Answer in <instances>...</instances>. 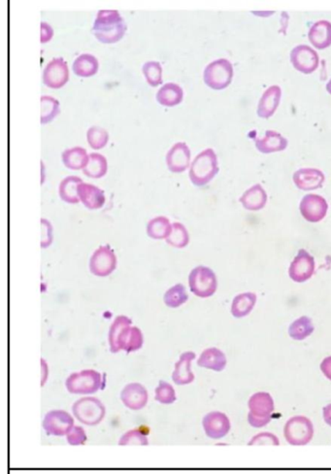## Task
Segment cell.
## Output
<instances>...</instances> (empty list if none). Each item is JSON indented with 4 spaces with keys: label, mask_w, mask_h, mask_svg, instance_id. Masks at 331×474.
Instances as JSON below:
<instances>
[{
    "label": "cell",
    "mask_w": 331,
    "mask_h": 474,
    "mask_svg": "<svg viewBox=\"0 0 331 474\" xmlns=\"http://www.w3.org/2000/svg\"><path fill=\"white\" fill-rule=\"evenodd\" d=\"M131 319L121 315L115 318L109 329V344L112 353L125 350L131 353L139 350L144 343L142 332L137 327H130Z\"/></svg>",
    "instance_id": "obj_1"
},
{
    "label": "cell",
    "mask_w": 331,
    "mask_h": 474,
    "mask_svg": "<svg viewBox=\"0 0 331 474\" xmlns=\"http://www.w3.org/2000/svg\"><path fill=\"white\" fill-rule=\"evenodd\" d=\"M126 29L125 19L117 10H101L92 26V33L101 43L114 44L124 38Z\"/></svg>",
    "instance_id": "obj_2"
},
{
    "label": "cell",
    "mask_w": 331,
    "mask_h": 474,
    "mask_svg": "<svg viewBox=\"0 0 331 474\" xmlns=\"http://www.w3.org/2000/svg\"><path fill=\"white\" fill-rule=\"evenodd\" d=\"M219 172L218 157L213 149L202 151L192 161L189 167V179L192 184L202 187L210 183Z\"/></svg>",
    "instance_id": "obj_3"
},
{
    "label": "cell",
    "mask_w": 331,
    "mask_h": 474,
    "mask_svg": "<svg viewBox=\"0 0 331 474\" xmlns=\"http://www.w3.org/2000/svg\"><path fill=\"white\" fill-rule=\"evenodd\" d=\"M249 408L248 421L251 426L265 427L271 421L272 413L274 412L273 398L269 393H257L251 397Z\"/></svg>",
    "instance_id": "obj_4"
},
{
    "label": "cell",
    "mask_w": 331,
    "mask_h": 474,
    "mask_svg": "<svg viewBox=\"0 0 331 474\" xmlns=\"http://www.w3.org/2000/svg\"><path fill=\"white\" fill-rule=\"evenodd\" d=\"M102 377L99 371L86 370L68 376L67 389L70 394L91 395L101 389Z\"/></svg>",
    "instance_id": "obj_5"
},
{
    "label": "cell",
    "mask_w": 331,
    "mask_h": 474,
    "mask_svg": "<svg viewBox=\"0 0 331 474\" xmlns=\"http://www.w3.org/2000/svg\"><path fill=\"white\" fill-rule=\"evenodd\" d=\"M72 411L78 421L87 426H96L105 417V407L96 398H83L73 404Z\"/></svg>",
    "instance_id": "obj_6"
},
{
    "label": "cell",
    "mask_w": 331,
    "mask_h": 474,
    "mask_svg": "<svg viewBox=\"0 0 331 474\" xmlns=\"http://www.w3.org/2000/svg\"><path fill=\"white\" fill-rule=\"evenodd\" d=\"M189 289L196 297L201 299L210 297L215 294L218 288V280L211 268L197 266L189 276Z\"/></svg>",
    "instance_id": "obj_7"
},
{
    "label": "cell",
    "mask_w": 331,
    "mask_h": 474,
    "mask_svg": "<svg viewBox=\"0 0 331 474\" xmlns=\"http://www.w3.org/2000/svg\"><path fill=\"white\" fill-rule=\"evenodd\" d=\"M233 77V67L230 60L220 58L207 65L203 73L205 84L211 89L221 90L230 85Z\"/></svg>",
    "instance_id": "obj_8"
},
{
    "label": "cell",
    "mask_w": 331,
    "mask_h": 474,
    "mask_svg": "<svg viewBox=\"0 0 331 474\" xmlns=\"http://www.w3.org/2000/svg\"><path fill=\"white\" fill-rule=\"evenodd\" d=\"M284 434L285 439L291 446H306L312 441L314 436L312 422L304 416H294L287 422Z\"/></svg>",
    "instance_id": "obj_9"
},
{
    "label": "cell",
    "mask_w": 331,
    "mask_h": 474,
    "mask_svg": "<svg viewBox=\"0 0 331 474\" xmlns=\"http://www.w3.org/2000/svg\"><path fill=\"white\" fill-rule=\"evenodd\" d=\"M117 268L115 252L109 245L99 247L90 260V270L99 277L109 276Z\"/></svg>",
    "instance_id": "obj_10"
},
{
    "label": "cell",
    "mask_w": 331,
    "mask_h": 474,
    "mask_svg": "<svg viewBox=\"0 0 331 474\" xmlns=\"http://www.w3.org/2000/svg\"><path fill=\"white\" fill-rule=\"evenodd\" d=\"M74 426V420L69 413L63 410H53L45 415L43 427L49 436H67Z\"/></svg>",
    "instance_id": "obj_11"
},
{
    "label": "cell",
    "mask_w": 331,
    "mask_h": 474,
    "mask_svg": "<svg viewBox=\"0 0 331 474\" xmlns=\"http://www.w3.org/2000/svg\"><path fill=\"white\" fill-rule=\"evenodd\" d=\"M69 80V70L62 58H53L46 65L43 72L44 85L51 89L58 90Z\"/></svg>",
    "instance_id": "obj_12"
},
{
    "label": "cell",
    "mask_w": 331,
    "mask_h": 474,
    "mask_svg": "<svg viewBox=\"0 0 331 474\" xmlns=\"http://www.w3.org/2000/svg\"><path fill=\"white\" fill-rule=\"evenodd\" d=\"M299 210L304 219L310 223H319L327 216L328 204L327 200L319 195H305L299 205Z\"/></svg>",
    "instance_id": "obj_13"
},
{
    "label": "cell",
    "mask_w": 331,
    "mask_h": 474,
    "mask_svg": "<svg viewBox=\"0 0 331 474\" xmlns=\"http://www.w3.org/2000/svg\"><path fill=\"white\" fill-rule=\"evenodd\" d=\"M315 268V259L307 251L301 249L289 266V275L294 282H306L312 277Z\"/></svg>",
    "instance_id": "obj_14"
},
{
    "label": "cell",
    "mask_w": 331,
    "mask_h": 474,
    "mask_svg": "<svg viewBox=\"0 0 331 474\" xmlns=\"http://www.w3.org/2000/svg\"><path fill=\"white\" fill-rule=\"evenodd\" d=\"M291 62L294 67L303 74H311L319 67V56L315 50L307 45H299L291 53Z\"/></svg>",
    "instance_id": "obj_15"
},
{
    "label": "cell",
    "mask_w": 331,
    "mask_h": 474,
    "mask_svg": "<svg viewBox=\"0 0 331 474\" xmlns=\"http://www.w3.org/2000/svg\"><path fill=\"white\" fill-rule=\"evenodd\" d=\"M202 425L206 436L212 439H223L230 431V421L225 413H209L203 418Z\"/></svg>",
    "instance_id": "obj_16"
},
{
    "label": "cell",
    "mask_w": 331,
    "mask_h": 474,
    "mask_svg": "<svg viewBox=\"0 0 331 474\" xmlns=\"http://www.w3.org/2000/svg\"><path fill=\"white\" fill-rule=\"evenodd\" d=\"M191 163V150L185 142H178L167 155L168 170L173 173H182L189 167Z\"/></svg>",
    "instance_id": "obj_17"
},
{
    "label": "cell",
    "mask_w": 331,
    "mask_h": 474,
    "mask_svg": "<svg viewBox=\"0 0 331 474\" xmlns=\"http://www.w3.org/2000/svg\"><path fill=\"white\" fill-rule=\"evenodd\" d=\"M293 179L299 190H313L323 187L325 176L316 168H301L294 172Z\"/></svg>",
    "instance_id": "obj_18"
},
{
    "label": "cell",
    "mask_w": 331,
    "mask_h": 474,
    "mask_svg": "<svg viewBox=\"0 0 331 474\" xmlns=\"http://www.w3.org/2000/svg\"><path fill=\"white\" fill-rule=\"evenodd\" d=\"M147 390L139 383H131L126 385L121 391V400L126 407L131 410H140L146 407L148 402Z\"/></svg>",
    "instance_id": "obj_19"
},
{
    "label": "cell",
    "mask_w": 331,
    "mask_h": 474,
    "mask_svg": "<svg viewBox=\"0 0 331 474\" xmlns=\"http://www.w3.org/2000/svg\"><path fill=\"white\" fill-rule=\"evenodd\" d=\"M282 90L279 85H271L265 90L260 100L257 107V116L262 119H269L273 116L281 100Z\"/></svg>",
    "instance_id": "obj_20"
},
{
    "label": "cell",
    "mask_w": 331,
    "mask_h": 474,
    "mask_svg": "<svg viewBox=\"0 0 331 474\" xmlns=\"http://www.w3.org/2000/svg\"><path fill=\"white\" fill-rule=\"evenodd\" d=\"M78 197L87 209L92 210L101 209L106 202L103 190L87 183H82L78 187Z\"/></svg>",
    "instance_id": "obj_21"
},
{
    "label": "cell",
    "mask_w": 331,
    "mask_h": 474,
    "mask_svg": "<svg viewBox=\"0 0 331 474\" xmlns=\"http://www.w3.org/2000/svg\"><path fill=\"white\" fill-rule=\"evenodd\" d=\"M194 352H185L180 357L175 365V370L172 373V379L176 385L191 384L194 380V375L191 370L192 361L196 359Z\"/></svg>",
    "instance_id": "obj_22"
},
{
    "label": "cell",
    "mask_w": 331,
    "mask_h": 474,
    "mask_svg": "<svg viewBox=\"0 0 331 474\" xmlns=\"http://www.w3.org/2000/svg\"><path fill=\"white\" fill-rule=\"evenodd\" d=\"M255 147L262 154L281 152L288 147V140L276 131H267L264 138L255 140Z\"/></svg>",
    "instance_id": "obj_23"
},
{
    "label": "cell",
    "mask_w": 331,
    "mask_h": 474,
    "mask_svg": "<svg viewBox=\"0 0 331 474\" xmlns=\"http://www.w3.org/2000/svg\"><path fill=\"white\" fill-rule=\"evenodd\" d=\"M309 41L314 47L323 50L331 45V23L319 21L311 26L308 33Z\"/></svg>",
    "instance_id": "obj_24"
},
{
    "label": "cell",
    "mask_w": 331,
    "mask_h": 474,
    "mask_svg": "<svg viewBox=\"0 0 331 474\" xmlns=\"http://www.w3.org/2000/svg\"><path fill=\"white\" fill-rule=\"evenodd\" d=\"M239 200L244 209L250 211H259L266 205L267 194L262 186L257 184L246 190Z\"/></svg>",
    "instance_id": "obj_25"
},
{
    "label": "cell",
    "mask_w": 331,
    "mask_h": 474,
    "mask_svg": "<svg viewBox=\"0 0 331 474\" xmlns=\"http://www.w3.org/2000/svg\"><path fill=\"white\" fill-rule=\"evenodd\" d=\"M184 90L175 83H167L160 88L157 94L158 102L162 106L174 107L183 101Z\"/></svg>",
    "instance_id": "obj_26"
},
{
    "label": "cell",
    "mask_w": 331,
    "mask_h": 474,
    "mask_svg": "<svg viewBox=\"0 0 331 474\" xmlns=\"http://www.w3.org/2000/svg\"><path fill=\"white\" fill-rule=\"evenodd\" d=\"M197 365L208 370L221 371L225 370L226 358L223 352L218 348H208L202 352Z\"/></svg>",
    "instance_id": "obj_27"
},
{
    "label": "cell",
    "mask_w": 331,
    "mask_h": 474,
    "mask_svg": "<svg viewBox=\"0 0 331 474\" xmlns=\"http://www.w3.org/2000/svg\"><path fill=\"white\" fill-rule=\"evenodd\" d=\"M62 158L65 167L71 170H84L89 163L87 150L82 147L67 149L62 153Z\"/></svg>",
    "instance_id": "obj_28"
},
{
    "label": "cell",
    "mask_w": 331,
    "mask_h": 474,
    "mask_svg": "<svg viewBox=\"0 0 331 474\" xmlns=\"http://www.w3.org/2000/svg\"><path fill=\"white\" fill-rule=\"evenodd\" d=\"M73 72L79 77H92L99 72V63L94 56L83 54L73 63Z\"/></svg>",
    "instance_id": "obj_29"
},
{
    "label": "cell",
    "mask_w": 331,
    "mask_h": 474,
    "mask_svg": "<svg viewBox=\"0 0 331 474\" xmlns=\"http://www.w3.org/2000/svg\"><path fill=\"white\" fill-rule=\"evenodd\" d=\"M257 304V295L254 293H244L236 295L231 305V314L235 318L248 316Z\"/></svg>",
    "instance_id": "obj_30"
},
{
    "label": "cell",
    "mask_w": 331,
    "mask_h": 474,
    "mask_svg": "<svg viewBox=\"0 0 331 474\" xmlns=\"http://www.w3.org/2000/svg\"><path fill=\"white\" fill-rule=\"evenodd\" d=\"M83 180L77 176H68L60 182V199L63 202H67L70 204H76L80 202L79 197H78V187L82 184Z\"/></svg>",
    "instance_id": "obj_31"
},
{
    "label": "cell",
    "mask_w": 331,
    "mask_h": 474,
    "mask_svg": "<svg viewBox=\"0 0 331 474\" xmlns=\"http://www.w3.org/2000/svg\"><path fill=\"white\" fill-rule=\"evenodd\" d=\"M108 170V163L106 158L99 153H92L89 155V163L83 170L84 174L90 178L99 179L106 175Z\"/></svg>",
    "instance_id": "obj_32"
},
{
    "label": "cell",
    "mask_w": 331,
    "mask_h": 474,
    "mask_svg": "<svg viewBox=\"0 0 331 474\" xmlns=\"http://www.w3.org/2000/svg\"><path fill=\"white\" fill-rule=\"evenodd\" d=\"M172 231V224L167 217L159 216L151 220L147 224L148 236L152 239H167Z\"/></svg>",
    "instance_id": "obj_33"
},
{
    "label": "cell",
    "mask_w": 331,
    "mask_h": 474,
    "mask_svg": "<svg viewBox=\"0 0 331 474\" xmlns=\"http://www.w3.org/2000/svg\"><path fill=\"white\" fill-rule=\"evenodd\" d=\"M314 325L312 320L307 316H303L291 322L289 327V334L294 341H304L313 334Z\"/></svg>",
    "instance_id": "obj_34"
},
{
    "label": "cell",
    "mask_w": 331,
    "mask_h": 474,
    "mask_svg": "<svg viewBox=\"0 0 331 474\" xmlns=\"http://www.w3.org/2000/svg\"><path fill=\"white\" fill-rule=\"evenodd\" d=\"M189 300L186 288L184 285L176 284L167 290L164 297V304L170 309H178Z\"/></svg>",
    "instance_id": "obj_35"
},
{
    "label": "cell",
    "mask_w": 331,
    "mask_h": 474,
    "mask_svg": "<svg viewBox=\"0 0 331 474\" xmlns=\"http://www.w3.org/2000/svg\"><path fill=\"white\" fill-rule=\"evenodd\" d=\"M60 114V102L49 95L41 97V123L48 124Z\"/></svg>",
    "instance_id": "obj_36"
},
{
    "label": "cell",
    "mask_w": 331,
    "mask_h": 474,
    "mask_svg": "<svg viewBox=\"0 0 331 474\" xmlns=\"http://www.w3.org/2000/svg\"><path fill=\"white\" fill-rule=\"evenodd\" d=\"M165 240H167L168 245L175 247V248H185L189 243V231L184 224L174 223L172 224L171 234Z\"/></svg>",
    "instance_id": "obj_37"
},
{
    "label": "cell",
    "mask_w": 331,
    "mask_h": 474,
    "mask_svg": "<svg viewBox=\"0 0 331 474\" xmlns=\"http://www.w3.org/2000/svg\"><path fill=\"white\" fill-rule=\"evenodd\" d=\"M87 140L94 150H101L105 147L109 141V133L105 129L99 126H92L87 133Z\"/></svg>",
    "instance_id": "obj_38"
},
{
    "label": "cell",
    "mask_w": 331,
    "mask_h": 474,
    "mask_svg": "<svg viewBox=\"0 0 331 474\" xmlns=\"http://www.w3.org/2000/svg\"><path fill=\"white\" fill-rule=\"evenodd\" d=\"M142 70L148 84L152 87H158L162 84V67L160 63H146Z\"/></svg>",
    "instance_id": "obj_39"
},
{
    "label": "cell",
    "mask_w": 331,
    "mask_h": 474,
    "mask_svg": "<svg viewBox=\"0 0 331 474\" xmlns=\"http://www.w3.org/2000/svg\"><path fill=\"white\" fill-rule=\"evenodd\" d=\"M155 400L164 404H171L176 400L174 388L165 381H160L159 387L155 389Z\"/></svg>",
    "instance_id": "obj_40"
},
{
    "label": "cell",
    "mask_w": 331,
    "mask_h": 474,
    "mask_svg": "<svg viewBox=\"0 0 331 474\" xmlns=\"http://www.w3.org/2000/svg\"><path fill=\"white\" fill-rule=\"evenodd\" d=\"M119 444L120 446H148L149 441H148L147 436L142 432L138 430H133V431L126 432L121 437Z\"/></svg>",
    "instance_id": "obj_41"
},
{
    "label": "cell",
    "mask_w": 331,
    "mask_h": 474,
    "mask_svg": "<svg viewBox=\"0 0 331 474\" xmlns=\"http://www.w3.org/2000/svg\"><path fill=\"white\" fill-rule=\"evenodd\" d=\"M67 436V442L70 446H82L87 441L86 432L82 427L73 426Z\"/></svg>",
    "instance_id": "obj_42"
},
{
    "label": "cell",
    "mask_w": 331,
    "mask_h": 474,
    "mask_svg": "<svg viewBox=\"0 0 331 474\" xmlns=\"http://www.w3.org/2000/svg\"><path fill=\"white\" fill-rule=\"evenodd\" d=\"M264 444L265 446H267V444H270V446H279L280 442L277 436L272 434H267V432L257 434L249 442V446H264Z\"/></svg>",
    "instance_id": "obj_43"
},
{
    "label": "cell",
    "mask_w": 331,
    "mask_h": 474,
    "mask_svg": "<svg viewBox=\"0 0 331 474\" xmlns=\"http://www.w3.org/2000/svg\"><path fill=\"white\" fill-rule=\"evenodd\" d=\"M42 248H46L51 245L53 242V227L48 220L42 219Z\"/></svg>",
    "instance_id": "obj_44"
},
{
    "label": "cell",
    "mask_w": 331,
    "mask_h": 474,
    "mask_svg": "<svg viewBox=\"0 0 331 474\" xmlns=\"http://www.w3.org/2000/svg\"><path fill=\"white\" fill-rule=\"evenodd\" d=\"M53 36V29L50 24L42 22L41 23V43H47L52 40Z\"/></svg>",
    "instance_id": "obj_45"
},
{
    "label": "cell",
    "mask_w": 331,
    "mask_h": 474,
    "mask_svg": "<svg viewBox=\"0 0 331 474\" xmlns=\"http://www.w3.org/2000/svg\"><path fill=\"white\" fill-rule=\"evenodd\" d=\"M321 370L328 379L331 380V356L325 358L321 363Z\"/></svg>",
    "instance_id": "obj_46"
},
{
    "label": "cell",
    "mask_w": 331,
    "mask_h": 474,
    "mask_svg": "<svg viewBox=\"0 0 331 474\" xmlns=\"http://www.w3.org/2000/svg\"><path fill=\"white\" fill-rule=\"evenodd\" d=\"M323 419H325L328 426L331 427V404H328L323 408Z\"/></svg>",
    "instance_id": "obj_47"
},
{
    "label": "cell",
    "mask_w": 331,
    "mask_h": 474,
    "mask_svg": "<svg viewBox=\"0 0 331 474\" xmlns=\"http://www.w3.org/2000/svg\"><path fill=\"white\" fill-rule=\"evenodd\" d=\"M327 90H328V94L331 95V79H330V82L328 83Z\"/></svg>",
    "instance_id": "obj_48"
}]
</instances>
